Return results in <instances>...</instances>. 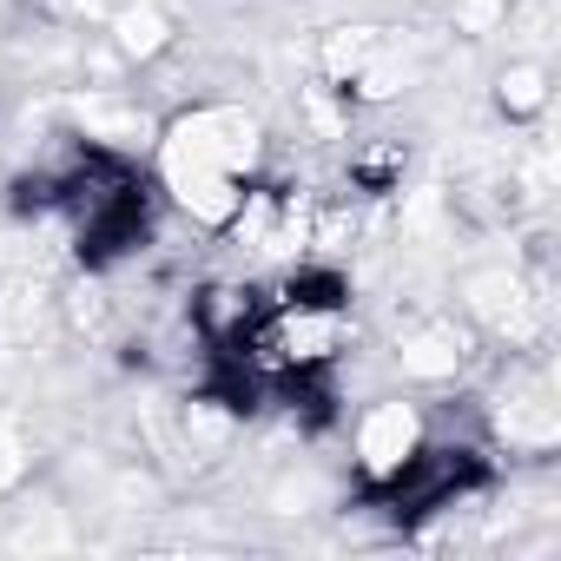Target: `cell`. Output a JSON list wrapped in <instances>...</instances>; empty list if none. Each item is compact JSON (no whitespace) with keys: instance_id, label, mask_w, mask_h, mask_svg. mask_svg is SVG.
<instances>
[{"instance_id":"obj_7","label":"cell","mask_w":561,"mask_h":561,"mask_svg":"<svg viewBox=\"0 0 561 561\" xmlns=\"http://www.w3.org/2000/svg\"><path fill=\"white\" fill-rule=\"evenodd\" d=\"M100 27H106V47L126 67H159V60L179 54V21L159 8V0H113V14Z\"/></svg>"},{"instance_id":"obj_8","label":"cell","mask_w":561,"mask_h":561,"mask_svg":"<svg viewBox=\"0 0 561 561\" xmlns=\"http://www.w3.org/2000/svg\"><path fill=\"white\" fill-rule=\"evenodd\" d=\"M489 100H495V113H502L508 126H541V119H548V106H554L548 60H541V54H508V67L495 73Z\"/></svg>"},{"instance_id":"obj_9","label":"cell","mask_w":561,"mask_h":561,"mask_svg":"<svg viewBox=\"0 0 561 561\" xmlns=\"http://www.w3.org/2000/svg\"><path fill=\"white\" fill-rule=\"evenodd\" d=\"M508 14H515V0H449V34L489 41V34L508 27Z\"/></svg>"},{"instance_id":"obj_2","label":"cell","mask_w":561,"mask_h":561,"mask_svg":"<svg viewBox=\"0 0 561 561\" xmlns=\"http://www.w3.org/2000/svg\"><path fill=\"white\" fill-rule=\"evenodd\" d=\"M318 80L337 87L351 106H377V100H397L430 80V47L410 27L344 21L318 41Z\"/></svg>"},{"instance_id":"obj_10","label":"cell","mask_w":561,"mask_h":561,"mask_svg":"<svg viewBox=\"0 0 561 561\" xmlns=\"http://www.w3.org/2000/svg\"><path fill=\"white\" fill-rule=\"evenodd\" d=\"M21 476H27V443H21L8 423H0V495H8Z\"/></svg>"},{"instance_id":"obj_3","label":"cell","mask_w":561,"mask_h":561,"mask_svg":"<svg viewBox=\"0 0 561 561\" xmlns=\"http://www.w3.org/2000/svg\"><path fill=\"white\" fill-rule=\"evenodd\" d=\"M456 318L482 337V351H535L548 337V285L535 271H522V257H489L469 264L456 277Z\"/></svg>"},{"instance_id":"obj_5","label":"cell","mask_w":561,"mask_h":561,"mask_svg":"<svg viewBox=\"0 0 561 561\" xmlns=\"http://www.w3.org/2000/svg\"><path fill=\"white\" fill-rule=\"evenodd\" d=\"M423 443H430V410H423L416 397H403V390H383V397H370V403L357 410V423H351V476H357L364 495H370V489H383Z\"/></svg>"},{"instance_id":"obj_1","label":"cell","mask_w":561,"mask_h":561,"mask_svg":"<svg viewBox=\"0 0 561 561\" xmlns=\"http://www.w3.org/2000/svg\"><path fill=\"white\" fill-rule=\"evenodd\" d=\"M271 133L244 100H192L152 133V192L205 231H225L244 192L264 179Z\"/></svg>"},{"instance_id":"obj_6","label":"cell","mask_w":561,"mask_h":561,"mask_svg":"<svg viewBox=\"0 0 561 561\" xmlns=\"http://www.w3.org/2000/svg\"><path fill=\"white\" fill-rule=\"evenodd\" d=\"M482 357V337L456 318V311H416L397 337H390V370L410 390H449L469 377V364Z\"/></svg>"},{"instance_id":"obj_4","label":"cell","mask_w":561,"mask_h":561,"mask_svg":"<svg viewBox=\"0 0 561 561\" xmlns=\"http://www.w3.org/2000/svg\"><path fill=\"white\" fill-rule=\"evenodd\" d=\"M476 416H482L489 449H508V456H535V462H541V456H554V443H561L554 377H548V364L528 357V351L508 357L502 383L489 390V403H476Z\"/></svg>"}]
</instances>
